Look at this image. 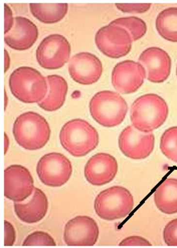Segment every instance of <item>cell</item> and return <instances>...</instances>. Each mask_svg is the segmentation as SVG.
Wrapping results in <instances>:
<instances>
[{"label":"cell","mask_w":177,"mask_h":248,"mask_svg":"<svg viewBox=\"0 0 177 248\" xmlns=\"http://www.w3.org/2000/svg\"><path fill=\"white\" fill-rule=\"evenodd\" d=\"M169 114L165 100L156 93H146L136 99L131 106L132 126L143 133H152L164 125Z\"/></svg>","instance_id":"1"},{"label":"cell","mask_w":177,"mask_h":248,"mask_svg":"<svg viewBox=\"0 0 177 248\" xmlns=\"http://www.w3.org/2000/svg\"><path fill=\"white\" fill-rule=\"evenodd\" d=\"M9 89L18 101L24 104H38L48 94V79L31 66H20L9 77Z\"/></svg>","instance_id":"2"},{"label":"cell","mask_w":177,"mask_h":248,"mask_svg":"<svg viewBox=\"0 0 177 248\" xmlns=\"http://www.w3.org/2000/svg\"><path fill=\"white\" fill-rule=\"evenodd\" d=\"M99 133L83 119L66 122L60 132V142L74 157L87 156L99 145Z\"/></svg>","instance_id":"3"},{"label":"cell","mask_w":177,"mask_h":248,"mask_svg":"<svg viewBox=\"0 0 177 248\" xmlns=\"http://www.w3.org/2000/svg\"><path fill=\"white\" fill-rule=\"evenodd\" d=\"M13 136L23 149L36 151L43 149L49 141L51 130L48 121L35 112H25L13 124Z\"/></svg>","instance_id":"4"},{"label":"cell","mask_w":177,"mask_h":248,"mask_svg":"<svg viewBox=\"0 0 177 248\" xmlns=\"http://www.w3.org/2000/svg\"><path fill=\"white\" fill-rule=\"evenodd\" d=\"M92 118L105 128L121 125L128 113V104L120 93L102 91L93 95L89 104Z\"/></svg>","instance_id":"5"},{"label":"cell","mask_w":177,"mask_h":248,"mask_svg":"<svg viewBox=\"0 0 177 248\" xmlns=\"http://www.w3.org/2000/svg\"><path fill=\"white\" fill-rule=\"evenodd\" d=\"M96 214L104 220L114 221L127 217L134 209L132 193L122 186H113L101 191L95 199Z\"/></svg>","instance_id":"6"},{"label":"cell","mask_w":177,"mask_h":248,"mask_svg":"<svg viewBox=\"0 0 177 248\" xmlns=\"http://www.w3.org/2000/svg\"><path fill=\"white\" fill-rule=\"evenodd\" d=\"M95 44L106 57L121 59L130 53L133 40L131 34L122 26L108 24L96 32Z\"/></svg>","instance_id":"7"},{"label":"cell","mask_w":177,"mask_h":248,"mask_svg":"<svg viewBox=\"0 0 177 248\" xmlns=\"http://www.w3.org/2000/svg\"><path fill=\"white\" fill-rule=\"evenodd\" d=\"M71 45L65 36L62 34H50L45 37L39 44L35 56L38 64L46 70H59L71 57Z\"/></svg>","instance_id":"8"},{"label":"cell","mask_w":177,"mask_h":248,"mask_svg":"<svg viewBox=\"0 0 177 248\" xmlns=\"http://www.w3.org/2000/svg\"><path fill=\"white\" fill-rule=\"evenodd\" d=\"M36 173L40 182L46 186L62 187L70 180L73 165L64 155L52 152L39 159Z\"/></svg>","instance_id":"9"},{"label":"cell","mask_w":177,"mask_h":248,"mask_svg":"<svg viewBox=\"0 0 177 248\" xmlns=\"http://www.w3.org/2000/svg\"><path fill=\"white\" fill-rule=\"evenodd\" d=\"M118 143L124 156L132 160H143L154 151L155 137L152 133H143L133 126H128L121 132Z\"/></svg>","instance_id":"10"},{"label":"cell","mask_w":177,"mask_h":248,"mask_svg":"<svg viewBox=\"0 0 177 248\" xmlns=\"http://www.w3.org/2000/svg\"><path fill=\"white\" fill-rule=\"evenodd\" d=\"M34 180L30 170L21 165H10L4 170V196L13 202H23L34 191Z\"/></svg>","instance_id":"11"},{"label":"cell","mask_w":177,"mask_h":248,"mask_svg":"<svg viewBox=\"0 0 177 248\" xmlns=\"http://www.w3.org/2000/svg\"><path fill=\"white\" fill-rule=\"evenodd\" d=\"M99 226L86 215L74 217L64 226V240L69 246H94L99 239Z\"/></svg>","instance_id":"12"},{"label":"cell","mask_w":177,"mask_h":248,"mask_svg":"<svg viewBox=\"0 0 177 248\" xmlns=\"http://www.w3.org/2000/svg\"><path fill=\"white\" fill-rule=\"evenodd\" d=\"M146 78L144 66L134 61L118 62L112 72V85L114 89L123 94L137 92Z\"/></svg>","instance_id":"13"},{"label":"cell","mask_w":177,"mask_h":248,"mask_svg":"<svg viewBox=\"0 0 177 248\" xmlns=\"http://www.w3.org/2000/svg\"><path fill=\"white\" fill-rule=\"evenodd\" d=\"M103 64L100 59L91 52H80L69 62V74L80 85L90 86L100 79Z\"/></svg>","instance_id":"14"},{"label":"cell","mask_w":177,"mask_h":248,"mask_svg":"<svg viewBox=\"0 0 177 248\" xmlns=\"http://www.w3.org/2000/svg\"><path fill=\"white\" fill-rule=\"evenodd\" d=\"M139 62L146 71V78L154 84L164 82L171 74V59L169 54L160 47L151 46L142 51Z\"/></svg>","instance_id":"15"},{"label":"cell","mask_w":177,"mask_h":248,"mask_svg":"<svg viewBox=\"0 0 177 248\" xmlns=\"http://www.w3.org/2000/svg\"><path fill=\"white\" fill-rule=\"evenodd\" d=\"M118 173L116 158L107 153H98L87 162L84 175L86 180L94 186H104L111 183Z\"/></svg>","instance_id":"16"},{"label":"cell","mask_w":177,"mask_h":248,"mask_svg":"<svg viewBox=\"0 0 177 248\" xmlns=\"http://www.w3.org/2000/svg\"><path fill=\"white\" fill-rule=\"evenodd\" d=\"M13 208L20 221L34 224L46 217L48 210V200L43 190L35 188L26 202H13Z\"/></svg>","instance_id":"17"},{"label":"cell","mask_w":177,"mask_h":248,"mask_svg":"<svg viewBox=\"0 0 177 248\" xmlns=\"http://www.w3.org/2000/svg\"><path fill=\"white\" fill-rule=\"evenodd\" d=\"M37 38V26L29 18L16 16L11 31L4 34V43L12 49L22 51L32 48Z\"/></svg>","instance_id":"18"},{"label":"cell","mask_w":177,"mask_h":248,"mask_svg":"<svg viewBox=\"0 0 177 248\" xmlns=\"http://www.w3.org/2000/svg\"><path fill=\"white\" fill-rule=\"evenodd\" d=\"M48 91L46 98L38 103V107L46 112H56L65 103L67 94V82L58 75H50L47 77Z\"/></svg>","instance_id":"19"},{"label":"cell","mask_w":177,"mask_h":248,"mask_svg":"<svg viewBox=\"0 0 177 248\" xmlns=\"http://www.w3.org/2000/svg\"><path fill=\"white\" fill-rule=\"evenodd\" d=\"M154 203L159 211L165 214L177 213V179L167 178L154 192Z\"/></svg>","instance_id":"20"},{"label":"cell","mask_w":177,"mask_h":248,"mask_svg":"<svg viewBox=\"0 0 177 248\" xmlns=\"http://www.w3.org/2000/svg\"><path fill=\"white\" fill-rule=\"evenodd\" d=\"M32 15L46 24L58 23L66 16L69 5L66 3H31Z\"/></svg>","instance_id":"21"},{"label":"cell","mask_w":177,"mask_h":248,"mask_svg":"<svg viewBox=\"0 0 177 248\" xmlns=\"http://www.w3.org/2000/svg\"><path fill=\"white\" fill-rule=\"evenodd\" d=\"M158 34L170 43H177V7H169L159 12L155 21Z\"/></svg>","instance_id":"22"},{"label":"cell","mask_w":177,"mask_h":248,"mask_svg":"<svg viewBox=\"0 0 177 248\" xmlns=\"http://www.w3.org/2000/svg\"><path fill=\"white\" fill-rule=\"evenodd\" d=\"M110 24L119 25L125 29L132 37L133 43L141 39L147 32V24L146 22L137 16H127L120 17L110 22Z\"/></svg>","instance_id":"23"},{"label":"cell","mask_w":177,"mask_h":248,"mask_svg":"<svg viewBox=\"0 0 177 248\" xmlns=\"http://www.w3.org/2000/svg\"><path fill=\"white\" fill-rule=\"evenodd\" d=\"M160 150L167 159L177 163V127H171L162 134Z\"/></svg>","instance_id":"24"},{"label":"cell","mask_w":177,"mask_h":248,"mask_svg":"<svg viewBox=\"0 0 177 248\" xmlns=\"http://www.w3.org/2000/svg\"><path fill=\"white\" fill-rule=\"evenodd\" d=\"M23 246H56L54 239L45 231H34L27 236L23 243Z\"/></svg>","instance_id":"25"},{"label":"cell","mask_w":177,"mask_h":248,"mask_svg":"<svg viewBox=\"0 0 177 248\" xmlns=\"http://www.w3.org/2000/svg\"><path fill=\"white\" fill-rule=\"evenodd\" d=\"M163 239L168 246H177V218L171 220L164 227Z\"/></svg>","instance_id":"26"},{"label":"cell","mask_w":177,"mask_h":248,"mask_svg":"<svg viewBox=\"0 0 177 248\" xmlns=\"http://www.w3.org/2000/svg\"><path fill=\"white\" fill-rule=\"evenodd\" d=\"M116 7L125 13H145L151 7V3H116Z\"/></svg>","instance_id":"27"},{"label":"cell","mask_w":177,"mask_h":248,"mask_svg":"<svg viewBox=\"0 0 177 248\" xmlns=\"http://www.w3.org/2000/svg\"><path fill=\"white\" fill-rule=\"evenodd\" d=\"M120 246H151V242L141 236H129L119 243Z\"/></svg>","instance_id":"28"},{"label":"cell","mask_w":177,"mask_h":248,"mask_svg":"<svg viewBox=\"0 0 177 248\" xmlns=\"http://www.w3.org/2000/svg\"><path fill=\"white\" fill-rule=\"evenodd\" d=\"M16 232L13 225L8 222L7 220L4 221V245L5 246H12L16 242Z\"/></svg>","instance_id":"29"},{"label":"cell","mask_w":177,"mask_h":248,"mask_svg":"<svg viewBox=\"0 0 177 248\" xmlns=\"http://www.w3.org/2000/svg\"><path fill=\"white\" fill-rule=\"evenodd\" d=\"M15 21L16 18L13 17L11 8L7 4H4V34H7L11 31L13 26H15Z\"/></svg>","instance_id":"30"},{"label":"cell","mask_w":177,"mask_h":248,"mask_svg":"<svg viewBox=\"0 0 177 248\" xmlns=\"http://www.w3.org/2000/svg\"><path fill=\"white\" fill-rule=\"evenodd\" d=\"M9 67H10V58H9L8 51L5 49L4 50V73H7Z\"/></svg>","instance_id":"31"},{"label":"cell","mask_w":177,"mask_h":248,"mask_svg":"<svg viewBox=\"0 0 177 248\" xmlns=\"http://www.w3.org/2000/svg\"><path fill=\"white\" fill-rule=\"evenodd\" d=\"M9 148V139L6 133H4V154H7V151Z\"/></svg>","instance_id":"32"},{"label":"cell","mask_w":177,"mask_h":248,"mask_svg":"<svg viewBox=\"0 0 177 248\" xmlns=\"http://www.w3.org/2000/svg\"><path fill=\"white\" fill-rule=\"evenodd\" d=\"M4 95H5V106H4V108H6V107H7V95H6V92H4Z\"/></svg>","instance_id":"33"},{"label":"cell","mask_w":177,"mask_h":248,"mask_svg":"<svg viewBox=\"0 0 177 248\" xmlns=\"http://www.w3.org/2000/svg\"><path fill=\"white\" fill-rule=\"evenodd\" d=\"M176 77H177V65H176Z\"/></svg>","instance_id":"34"}]
</instances>
